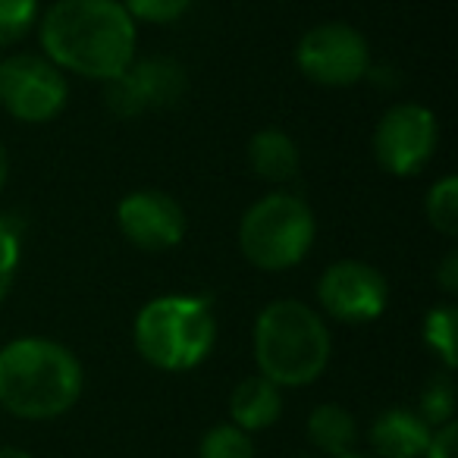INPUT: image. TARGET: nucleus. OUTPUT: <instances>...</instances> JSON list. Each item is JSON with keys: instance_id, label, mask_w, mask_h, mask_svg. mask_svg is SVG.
<instances>
[{"instance_id": "obj_3", "label": "nucleus", "mask_w": 458, "mask_h": 458, "mask_svg": "<svg viewBox=\"0 0 458 458\" xmlns=\"http://www.w3.org/2000/svg\"><path fill=\"white\" fill-rule=\"evenodd\" d=\"M258 374L280 389L311 386L327 370L333 355V336L320 311L299 299H276L255 320Z\"/></svg>"}, {"instance_id": "obj_13", "label": "nucleus", "mask_w": 458, "mask_h": 458, "mask_svg": "<svg viewBox=\"0 0 458 458\" xmlns=\"http://www.w3.org/2000/svg\"><path fill=\"white\" fill-rule=\"evenodd\" d=\"M283 414V389L267 377L251 374L233 386L229 393V424L245 433H261L274 427Z\"/></svg>"}, {"instance_id": "obj_11", "label": "nucleus", "mask_w": 458, "mask_h": 458, "mask_svg": "<svg viewBox=\"0 0 458 458\" xmlns=\"http://www.w3.org/2000/svg\"><path fill=\"white\" fill-rule=\"evenodd\" d=\"M116 226L123 239L148 255H160L182 242L185 214L182 204L160 189L129 191L116 208Z\"/></svg>"}, {"instance_id": "obj_4", "label": "nucleus", "mask_w": 458, "mask_h": 458, "mask_svg": "<svg viewBox=\"0 0 458 458\" xmlns=\"http://www.w3.org/2000/svg\"><path fill=\"white\" fill-rule=\"evenodd\" d=\"M132 343L151 368L166 374L191 370L210 355L216 343L214 308L198 295L151 299L135 318Z\"/></svg>"}, {"instance_id": "obj_22", "label": "nucleus", "mask_w": 458, "mask_h": 458, "mask_svg": "<svg viewBox=\"0 0 458 458\" xmlns=\"http://www.w3.org/2000/svg\"><path fill=\"white\" fill-rule=\"evenodd\" d=\"M16 270H20V236L4 216H0V301L13 289Z\"/></svg>"}, {"instance_id": "obj_7", "label": "nucleus", "mask_w": 458, "mask_h": 458, "mask_svg": "<svg viewBox=\"0 0 458 458\" xmlns=\"http://www.w3.org/2000/svg\"><path fill=\"white\" fill-rule=\"evenodd\" d=\"M295 66L314 85L349 89L370 72L368 38L349 22H320L299 38Z\"/></svg>"}, {"instance_id": "obj_12", "label": "nucleus", "mask_w": 458, "mask_h": 458, "mask_svg": "<svg viewBox=\"0 0 458 458\" xmlns=\"http://www.w3.org/2000/svg\"><path fill=\"white\" fill-rule=\"evenodd\" d=\"M370 449L374 458H424L433 427L411 408H386L370 424Z\"/></svg>"}, {"instance_id": "obj_21", "label": "nucleus", "mask_w": 458, "mask_h": 458, "mask_svg": "<svg viewBox=\"0 0 458 458\" xmlns=\"http://www.w3.org/2000/svg\"><path fill=\"white\" fill-rule=\"evenodd\" d=\"M120 4L135 22H151V26H170L182 20L185 10L191 7V0H120Z\"/></svg>"}, {"instance_id": "obj_25", "label": "nucleus", "mask_w": 458, "mask_h": 458, "mask_svg": "<svg viewBox=\"0 0 458 458\" xmlns=\"http://www.w3.org/2000/svg\"><path fill=\"white\" fill-rule=\"evenodd\" d=\"M7 179H10V157H7V148L0 145V195L7 189Z\"/></svg>"}, {"instance_id": "obj_1", "label": "nucleus", "mask_w": 458, "mask_h": 458, "mask_svg": "<svg viewBox=\"0 0 458 458\" xmlns=\"http://www.w3.org/2000/svg\"><path fill=\"white\" fill-rule=\"evenodd\" d=\"M38 41L64 72L107 82L135 60L139 29L120 0H57L41 16Z\"/></svg>"}, {"instance_id": "obj_2", "label": "nucleus", "mask_w": 458, "mask_h": 458, "mask_svg": "<svg viewBox=\"0 0 458 458\" xmlns=\"http://www.w3.org/2000/svg\"><path fill=\"white\" fill-rule=\"evenodd\" d=\"M85 370L57 339L22 336L0 349V408L22 420H54L79 402Z\"/></svg>"}, {"instance_id": "obj_10", "label": "nucleus", "mask_w": 458, "mask_h": 458, "mask_svg": "<svg viewBox=\"0 0 458 458\" xmlns=\"http://www.w3.org/2000/svg\"><path fill=\"white\" fill-rule=\"evenodd\" d=\"M185 95V70L170 57L132 60L120 76L104 82V104L116 116L166 110Z\"/></svg>"}, {"instance_id": "obj_27", "label": "nucleus", "mask_w": 458, "mask_h": 458, "mask_svg": "<svg viewBox=\"0 0 458 458\" xmlns=\"http://www.w3.org/2000/svg\"><path fill=\"white\" fill-rule=\"evenodd\" d=\"M339 458H374V455H361V452H349V455H339Z\"/></svg>"}, {"instance_id": "obj_5", "label": "nucleus", "mask_w": 458, "mask_h": 458, "mask_svg": "<svg viewBox=\"0 0 458 458\" xmlns=\"http://www.w3.org/2000/svg\"><path fill=\"white\" fill-rule=\"evenodd\" d=\"M318 236V220L305 198L293 191H270L245 210L239 223V249L245 261L267 274L305 261Z\"/></svg>"}, {"instance_id": "obj_8", "label": "nucleus", "mask_w": 458, "mask_h": 458, "mask_svg": "<svg viewBox=\"0 0 458 458\" xmlns=\"http://www.w3.org/2000/svg\"><path fill=\"white\" fill-rule=\"evenodd\" d=\"M439 145V123L424 104H395L374 129V157L389 176H418Z\"/></svg>"}, {"instance_id": "obj_19", "label": "nucleus", "mask_w": 458, "mask_h": 458, "mask_svg": "<svg viewBox=\"0 0 458 458\" xmlns=\"http://www.w3.org/2000/svg\"><path fill=\"white\" fill-rule=\"evenodd\" d=\"M198 458H255V443L236 424H216L198 443Z\"/></svg>"}, {"instance_id": "obj_14", "label": "nucleus", "mask_w": 458, "mask_h": 458, "mask_svg": "<svg viewBox=\"0 0 458 458\" xmlns=\"http://www.w3.org/2000/svg\"><path fill=\"white\" fill-rule=\"evenodd\" d=\"M245 157H249V166L255 176H261L264 182H274V185L295 179L301 166V151L295 145V139L276 126H267L251 135Z\"/></svg>"}, {"instance_id": "obj_17", "label": "nucleus", "mask_w": 458, "mask_h": 458, "mask_svg": "<svg viewBox=\"0 0 458 458\" xmlns=\"http://www.w3.org/2000/svg\"><path fill=\"white\" fill-rule=\"evenodd\" d=\"M455 402L458 393H455V380H452V370H443V374H433L424 383L418 414L430 427H443L449 420H455Z\"/></svg>"}, {"instance_id": "obj_23", "label": "nucleus", "mask_w": 458, "mask_h": 458, "mask_svg": "<svg viewBox=\"0 0 458 458\" xmlns=\"http://www.w3.org/2000/svg\"><path fill=\"white\" fill-rule=\"evenodd\" d=\"M458 449V424L449 420L443 427H433V437L424 449V458H455Z\"/></svg>"}, {"instance_id": "obj_15", "label": "nucleus", "mask_w": 458, "mask_h": 458, "mask_svg": "<svg viewBox=\"0 0 458 458\" xmlns=\"http://www.w3.org/2000/svg\"><path fill=\"white\" fill-rule=\"evenodd\" d=\"M308 439L327 458H339L355 452L358 445V420L339 402H324L308 414Z\"/></svg>"}, {"instance_id": "obj_9", "label": "nucleus", "mask_w": 458, "mask_h": 458, "mask_svg": "<svg viewBox=\"0 0 458 458\" xmlns=\"http://www.w3.org/2000/svg\"><path fill=\"white\" fill-rule=\"evenodd\" d=\"M318 301L327 318L339 324H370L386 311L389 283L374 264L345 258L320 274Z\"/></svg>"}, {"instance_id": "obj_26", "label": "nucleus", "mask_w": 458, "mask_h": 458, "mask_svg": "<svg viewBox=\"0 0 458 458\" xmlns=\"http://www.w3.org/2000/svg\"><path fill=\"white\" fill-rule=\"evenodd\" d=\"M0 458H35V455L26 449H20V445H0Z\"/></svg>"}, {"instance_id": "obj_18", "label": "nucleus", "mask_w": 458, "mask_h": 458, "mask_svg": "<svg viewBox=\"0 0 458 458\" xmlns=\"http://www.w3.org/2000/svg\"><path fill=\"white\" fill-rule=\"evenodd\" d=\"M427 220L437 233L443 236H458V179L455 176H443L439 182L430 185L427 191Z\"/></svg>"}, {"instance_id": "obj_6", "label": "nucleus", "mask_w": 458, "mask_h": 458, "mask_svg": "<svg viewBox=\"0 0 458 458\" xmlns=\"http://www.w3.org/2000/svg\"><path fill=\"white\" fill-rule=\"evenodd\" d=\"M70 101V82L45 54H10L0 60V107L20 123H51Z\"/></svg>"}, {"instance_id": "obj_24", "label": "nucleus", "mask_w": 458, "mask_h": 458, "mask_svg": "<svg viewBox=\"0 0 458 458\" xmlns=\"http://www.w3.org/2000/svg\"><path fill=\"white\" fill-rule=\"evenodd\" d=\"M437 286L443 295H458V251H445L443 261L437 264Z\"/></svg>"}, {"instance_id": "obj_16", "label": "nucleus", "mask_w": 458, "mask_h": 458, "mask_svg": "<svg viewBox=\"0 0 458 458\" xmlns=\"http://www.w3.org/2000/svg\"><path fill=\"white\" fill-rule=\"evenodd\" d=\"M427 349L443 361L445 370L458 368V308L452 301L433 305L424 314V327H420Z\"/></svg>"}, {"instance_id": "obj_20", "label": "nucleus", "mask_w": 458, "mask_h": 458, "mask_svg": "<svg viewBox=\"0 0 458 458\" xmlns=\"http://www.w3.org/2000/svg\"><path fill=\"white\" fill-rule=\"evenodd\" d=\"M38 22V0H0V47L22 41Z\"/></svg>"}]
</instances>
